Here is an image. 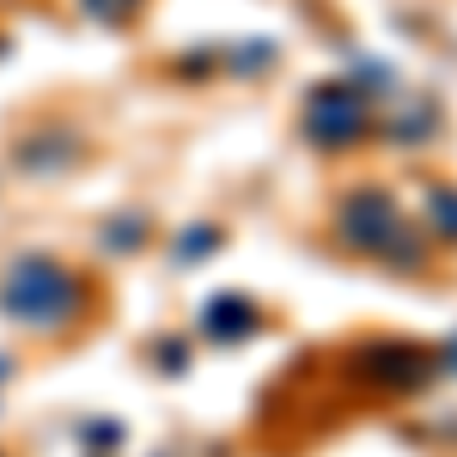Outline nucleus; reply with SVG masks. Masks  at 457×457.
Returning <instances> with one entry per match:
<instances>
[{
	"label": "nucleus",
	"instance_id": "obj_13",
	"mask_svg": "<svg viewBox=\"0 0 457 457\" xmlns=\"http://www.w3.org/2000/svg\"><path fill=\"white\" fill-rule=\"evenodd\" d=\"M439 360H445V366H452V372H457V342H452V348H445V353H439Z\"/></svg>",
	"mask_w": 457,
	"mask_h": 457
},
{
	"label": "nucleus",
	"instance_id": "obj_6",
	"mask_svg": "<svg viewBox=\"0 0 457 457\" xmlns=\"http://www.w3.org/2000/svg\"><path fill=\"white\" fill-rule=\"evenodd\" d=\"M79 153H86V141L73 129H49V135H31L19 146V165L31 177H62L68 165H79Z\"/></svg>",
	"mask_w": 457,
	"mask_h": 457
},
{
	"label": "nucleus",
	"instance_id": "obj_7",
	"mask_svg": "<svg viewBox=\"0 0 457 457\" xmlns=\"http://www.w3.org/2000/svg\"><path fill=\"white\" fill-rule=\"evenodd\" d=\"M427 232L439 245H457V189L452 183H427Z\"/></svg>",
	"mask_w": 457,
	"mask_h": 457
},
{
	"label": "nucleus",
	"instance_id": "obj_5",
	"mask_svg": "<svg viewBox=\"0 0 457 457\" xmlns=\"http://www.w3.org/2000/svg\"><path fill=\"white\" fill-rule=\"evenodd\" d=\"M195 323H202L208 342L238 348V342H250V336H262V305H256L250 293H213L208 305L195 312Z\"/></svg>",
	"mask_w": 457,
	"mask_h": 457
},
{
	"label": "nucleus",
	"instance_id": "obj_3",
	"mask_svg": "<svg viewBox=\"0 0 457 457\" xmlns=\"http://www.w3.org/2000/svg\"><path fill=\"white\" fill-rule=\"evenodd\" d=\"M299 129L305 141L323 146V153H348L372 135V110H366V92L353 79H323L305 92V110H299Z\"/></svg>",
	"mask_w": 457,
	"mask_h": 457
},
{
	"label": "nucleus",
	"instance_id": "obj_1",
	"mask_svg": "<svg viewBox=\"0 0 457 457\" xmlns=\"http://www.w3.org/2000/svg\"><path fill=\"white\" fill-rule=\"evenodd\" d=\"M86 312H92V281L62 256L25 250L0 269V317L19 323L25 336H62Z\"/></svg>",
	"mask_w": 457,
	"mask_h": 457
},
{
	"label": "nucleus",
	"instance_id": "obj_8",
	"mask_svg": "<svg viewBox=\"0 0 457 457\" xmlns=\"http://www.w3.org/2000/svg\"><path fill=\"white\" fill-rule=\"evenodd\" d=\"M146 238H153V226H146L141 213H122V220H104V232H98V245H104L110 256H129V250H141Z\"/></svg>",
	"mask_w": 457,
	"mask_h": 457
},
{
	"label": "nucleus",
	"instance_id": "obj_2",
	"mask_svg": "<svg viewBox=\"0 0 457 457\" xmlns=\"http://www.w3.org/2000/svg\"><path fill=\"white\" fill-rule=\"evenodd\" d=\"M336 238L353 256H372L385 269H427V232L403 213V202L378 189V183H360L336 202Z\"/></svg>",
	"mask_w": 457,
	"mask_h": 457
},
{
	"label": "nucleus",
	"instance_id": "obj_14",
	"mask_svg": "<svg viewBox=\"0 0 457 457\" xmlns=\"http://www.w3.org/2000/svg\"><path fill=\"white\" fill-rule=\"evenodd\" d=\"M6 372H12V360H6V353H0V385H6Z\"/></svg>",
	"mask_w": 457,
	"mask_h": 457
},
{
	"label": "nucleus",
	"instance_id": "obj_11",
	"mask_svg": "<svg viewBox=\"0 0 457 457\" xmlns=\"http://www.w3.org/2000/svg\"><path fill=\"white\" fill-rule=\"evenodd\" d=\"M79 439H86L92 452H116V445H122V421H86Z\"/></svg>",
	"mask_w": 457,
	"mask_h": 457
},
{
	"label": "nucleus",
	"instance_id": "obj_4",
	"mask_svg": "<svg viewBox=\"0 0 457 457\" xmlns=\"http://www.w3.org/2000/svg\"><path fill=\"white\" fill-rule=\"evenodd\" d=\"M348 366L360 385L385 390V396H409V390H421L439 372V353L421 348V342H360L348 353Z\"/></svg>",
	"mask_w": 457,
	"mask_h": 457
},
{
	"label": "nucleus",
	"instance_id": "obj_12",
	"mask_svg": "<svg viewBox=\"0 0 457 457\" xmlns=\"http://www.w3.org/2000/svg\"><path fill=\"white\" fill-rule=\"evenodd\" d=\"M79 6H86V12H92V19H104V25H129V19H135V6H141V0H79Z\"/></svg>",
	"mask_w": 457,
	"mask_h": 457
},
{
	"label": "nucleus",
	"instance_id": "obj_9",
	"mask_svg": "<svg viewBox=\"0 0 457 457\" xmlns=\"http://www.w3.org/2000/svg\"><path fill=\"white\" fill-rule=\"evenodd\" d=\"M213 250H220V226H202L195 220V226L177 232V262H195V256H213Z\"/></svg>",
	"mask_w": 457,
	"mask_h": 457
},
{
	"label": "nucleus",
	"instance_id": "obj_10",
	"mask_svg": "<svg viewBox=\"0 0 457 457\" xmlns=\"http://www.w3.org/2000/svg\"><path fill=\"white\" fill-rule=\"evenodd\" d=\"M153 360L171 372V378H183L189 372V342H177V336H165V342H153Z\"/></svg>",
	"mask_w": 457,
	"mask_h": 457
}]
</instances>
